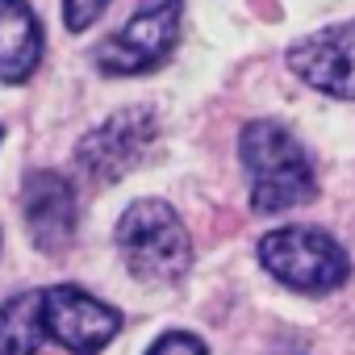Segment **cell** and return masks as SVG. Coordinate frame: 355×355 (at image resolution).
Segmentation results:
<instances>
[{
    "label": "cell",
    "mask_w": 355,
    "mask_h": 355,
    "mask_svg": "<svg viewBox=\"0 0 355 355\" xmlns=\"http://www.w3.org/2000/svg\"><path fill=\"white\" fill-rule=\"evenodd\" d=\"M42 63V26L26 0H0V84H26Z\"/></svg>",
    "instance_id": "cell-9"
},
{
    "label": "cell",
    "mask_w": 355,
    "mask_h": 355,
    "mask_svg": "<svg viewBox=\"0 0 355 355\" xmlns=\"http://www.w3.org/2000/svg\"><path fill=\"white\" fill-rule=\"evenodd\" d=\"M259 263L272 272V280H280L284 288L305 293V297L334 293L351 276L347 251L338 247V239H330L318 226H280V230L263 234Z\"/></svg>",
    "instance_id": "cell-3"
},
{
    "label": "cell",
    "mask_w": 355,
    "mask_h": 355,
    "mask_svg": "<svg viewBox=\"0 0 355 355\" xmlns=\"http://www.w3.org/2000/svg\"><path fill=\"white\" fill-rule=\"evenodd\" d=\"M42 322H46V334L71 355H96L121 330V313L76 284L42 288Z\"/></svg>",
    "instance_id": "cell-6"
},
{
    "label": "cell",
    "mask_w": 355,
    "mask_h": 355,
    "mask_svg": "<svg viewBox=\"0 0 355 355\" xmlns=\"http://www.w3.org/2000/svg\"><path fill=\"white\" fill-rule=\"evenodd\" d=\"M180 21L184 0H150L96 46V67L105 76H146L163 67L180 42Z\"/></svg>",
    "instance_id": "cell-4"
},
{
    "label": "cell",
    "mask_w": 355,
    "mask_h": 355,
    "mask_svg": "<svg viewBox=\"0 0 355 355\" xmlns=\"http://www.w3.org/2000/svg\"><path fill=\"white\" fill-rule=\"evenodd\" d=\"M21 209L34 247L63 251L76 234V193L59 171H30L21 184Z\"/></svg>",
    "instance_id": "cell-8"
},
{
    "label": "cell",
    "mask_w": 355,
    "mask_h": 355,
    "mask_svg": "<svg viewBox=\"0 0 355 355\" xmlns=\"http://www.w3.org/2000/svg\"><path fill=\"white\" fill-rule=\"evenodd\" d=\"M146 355H209V351H205V343H201L197 334H189V330H171V334L155 338V347H150Z\"/></svg>",
    "instance_id": "cell-12"
},
{
    "label": "cell",
    "mask_w": 355,
    "mask_h": 355,
    "mask_svg": "<svg viewBox=\"0 0 355 355\" xmlns=\"http://www.w3.org/2000/svg\"><path fill=\"white\" fill-rule=\"evenodd\" d=\"M239 159L251 175V209L284 214L313 201L318 180L301 142L276 121H247L239 134Z\"/></svg>",
    "instance_id": "cell-1"
},
{
    "label": "cell",
    "mask_w": 355,
    "mask_h": 355,
    "mask_svg": "<svg viewBox=\"0 0 355 355\" xmlns=\"http://www.w3.org/2000/svg\"><path fill=\"white\" fill-rule=\"evenodd\" d=\"M288 71L334 101H355V21L326 26L288 46Z\"/></svg>",
    "instance_id": "cell-7"
},
{
    "label": "cell",
    "mask_w": 355,
    "mask_h": 355,
    "mask_svg": "<svg viewBox=\"0 0 355 355\" xmlns=\"http://www.w3.org/2000/svg\"><path fill=\"white\" fill-rule=\"evenodd\" d=\"M0 138H5V130H0Z\"/></svg>",
    "instance_id": "cell-13"
},
{
    "label": "cell",
    "mask_w": 355,
    "mask_h": 355,
    "mask_svg": "<svg viewBox=\"0 0 355 355\" xmlns=\"http://www.w3.org/2000/svg\"><path fill=\"white\" fill-rule=\"evenodd\" d=\"M42 330V288L9 297L0 305V355H34Z\"/></svg>",
    "instance_id": "cell-10"
},
{
    "label": "cell",
    "mask_w": 355,
    "mask_h": 355,
    "mask_svg": "<svg viewBox=\"0 0 355 355\" xmlns=\"http://www.w3.org/2000/svg\"><path fill=\"white\" fill-rule=\"evenodd\" d=\"M105 9H109V0H63V26L71 34H84Z\"/></svg>",
    "instance_id": "cell-11"
},
{
    "label": "cell",
    "mask_w": 355,
    "mask_h": 355,
    "mask_svg": "<svg viewBox=\"0 0 355 355\" xmlns=\"http://www.w3.org/2000/svg\"><path fill=\"white\" fill-rule=\"evenodd\" d=\"M155 134H159V121H155L150 109H142V105L121 109V113H113L109 121H101L96 130H88L80 138L76 167L96 184H113L146 159Z\"/></svg>",
    "instance_id": "cell-5"
},
{
    "label": "cell",
    "mask_w": 355,
    "mask_h": 355,
    "mask_svg": "<svg viewBox=\"0 0 355 355\" xmlns=\"http://www.w3.org/2000/svg\"><path fill=\"white\" fill-rule=\"evenodd\" d=\"M117 247L125 268L146 284H171L193 268L189 230L167 201H134L117 222Z\"/></svg>",
    "instance_id": "cell-2"
}]
</instances>
